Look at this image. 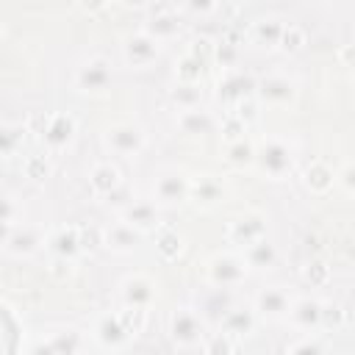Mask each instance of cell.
<instances>
[{"label": "cell", "instance_id": "cell-9", "mask_svg": "<svg viewBox=\"0 0 355 355\" xmlns=\"http://www.w3.org/2000/svg\"><path fill=\"white\" fill-rule=\"evenodd\" d=\"M269 230V219L261 211H241L227 222V241L236 247H250L261 239H266Z\"/></svg>", "mask_w": 355, "mask_h": 355}, {"label": "cell", "instance_id": "cell-49", "mask_svg": "<svg viewBox=\"0 0 355 355\" xmlns=\"http://www.w3.org/2000/svg\"><path fill=\"white\" fill-rule=\"evenodd\" d=\"M50 275L53 277H58V280H64V277H69L72 272H75V263L72 261H64V258H50Z\"/></svg>", "mask_w": 355, "mask_h": 355}, {"label": "cell", "instance_id": "cell-31", "mask_svg": "<svg viewBox=\"0 0 355 355\" xmlns=\"http://www.w3.org/2000/svg\"><path fill=\"white\" fill-rule=\"evenodd\" d=\"M186 250V239L180 230L175 227H161L158 236H155V252L164 258V261H178Z\"/></svg>", "mask_w": 355, "mask_h": 355}, {"label": "cell", "instance_id": "cell-11", "mask_svg": "<svg viewBox=\"0 0 355 355\" xmlns=\"http://www.w3.org/2000/svg\"><path fill=\"white\" fill-rule=\"evenodd\" d=\"M291 302H294V294L286 286H266V288H261L255 294L252 311L263 322H286Z\"/></svg>", "mask_w": 355, "mask_h": 355}, {"label": "cell", "instance_id": "cell-1", "mask_svg": "<svg viewBox=\"0 0 355 355\" xmlns=\"http://www.w3.org/2000/svg\"><path fill=\"white\" fill-rule=\"evenodd\" d=\"M252 166L269 180H286L297 166V150L291 141H286L280 136H263L255 144Z\"/></svg>", "mask_w": 355, "mask_h": 355}, {"label": "cell", "instance_id": "cell-39", "mask_svg": "<svg viewBox=\"0 0 355 355\" xmlns=\"http://www.w3.org/2000/svg\"><path fill=\"white\" fill-rule=\"evenodd\" d=\"M22 169H25V175H28L31 180H44V178H50V172H53V161H50V155L36 153V155H28V158L22 161Z\"/></svg>", "mask_w": 355, "mask_h": 355}, {"label": "cell", "instance_id": "cell-48", "mask_svg": "<svg viewBox=\"0 0 355 355\" xmlns=\"http://www.w3.org/2000/svg\"><path fill=\"white\" fill-rule=\"evenodd\" d=\"M19 214H22L19 202H17L11 194H0V222H11V225H17Z\"/></svg>", "mask_w": 355, "mask_h": 355}, {"label": "cell", "instance_id": "cell-22", "mask_svg": "<svg viewBox=\"0 0 355 355\" xmlns=\"http://www.w3.org/2000/svg\"><path fill=\"white\" fill-rule=\"evenodd\" d=\"M139 241H141V233L136 227H130L128 222H122V219H116V222L103 227V244L111 252H119V255L133 252L139 247Z\"/></svg>", "mask_w": 355, "mask_h": 355}, {"label": "cell", "instance_id": "cell-52", "mask_svg": "<svg viewBox=\"0 0 355 355\" xmlns=\"http://www.w3.org/2000/svg\"><path fill=\"white\" fill-rule=\"evenodd\" d=\"M0 31H3V28H0Z\"/></svg>", "mask_w": 355, "mask_h": 355}, {"label": "cell", "instance_id": "cell-43", "mask_svg": "<svg viewBox=\"0 0 355 355\" xmlns=\"http://www.w3.org/2000/svg\"><path fill=\"white\" fill-rule=\"evenodd\" d=\"M286 355H327V349H324V344H322L319 336L308 333V336H302L300 341H294Z\"/></svg>", "mask_w": 355, "mask_h": 355}, {"label": "cell", "instance_id": "cell-36", "mask_svg": "<svg viewBox=\"0 0 355 355\" xmlns=\"http://www.w3.org/2000/svg\"><path fill=\"white\" fill-rule=\"evenodd\" d=\"M116 319H119V324L125 327V333H128L130 338H136L139 333H144L150 313H147L144 308H128V305H119V311H116Z\"/></svg>", "mask_w": 355, "mask_h": 355}, {"label": "cell", "instance_id": "cell-44", "mask_svg": "<svg viewBox=\"0 0 355 355\" xmlns=\"http://www.w3.org/2000/svg\"><path fill=\"white\" fill-rule=\"evenodd\" d=\"M336 186L344 191V197H352L355 194V164L352 161H344L336 169Z\"/></svg>", "mask_w": 355, "mask_h": 355}, {"label": "cell", "instance_id": "cell-13", "mask_svg": "<svg viewBox=\"0 0 355 355\" xmlns=\"http://www.w3.org/2000/svg\"><path fill=\"white\" fill-rule=\"evenodd\" d=\"M75 133H78V122H75V116H72L69 111H55V114H50V116L44 119V125H42V141H44L47 153H61V150H67V147L72 144Z\"/></svg>", "mask_w": 355, "mask_h": 355}, {"label": "cell", "instance_id": "cell-46", "mask_svg": "<svg viewBox=\"0 0 355 355\" xmlns=\"http://www.w3.org/2000/svg\"><path fill=\"white\" fill-rule=\"evenodd\" d=\"M186 53H189V55H194V58H200V61H205V64H211V58H214V42H211V39H205V36L191 39V42H189V47H186Z\"/></svg>", "mask_w": 355, "mask_h": 355}, {"label": "cell", "instance_id": "cell-3", "mask_svg": "<svg viewBox=\"0 0 355 355\" xmlns=\"http://www.w3.org/2000/svg\"><path fill=\"white\" fill-rule=\"evenodd\" d=\"M114 80V67H111V58L105 55H86L75 72H72V89L78 94H105L108 86Z\"/></svg>", "mask_w": 355, "mask_h": 355}, {"label": "cell", "instance_id": "cell-15", "mask_svg": "<svg viewBox=\"0 0 355 355\" xmlns=\"http://www.w3.org/2000/svg\"><path fill=\"white\" fill-rule=\"evenodd\" d=\"M189 183L191 178L180 169H166L153 183V197L161 205H183L189 202Z\"/></svg>", "mask_w": 355, "mask_h": 355}, {"label": "cell", "instance_id": "cell-8", "mask_svg": "<svg viewBox=\"0 0 355 355\" xmlns=\"http://www.w3.org/2000/svg\"><path fill=\"white\" fill-rule=\"evenodd\" d=\"M255 75L252 72H244V69H227L222 72V78L216 80V100L233 111L239 103L244 100H252L255 97Z\"/></svg>", "mask_w": 355, "mask_h": 355}, {"label": "cell", "instance_id": "cell-19", "mask_svg": "<svg viewBox=\"0 0 355 355\" xmlns=\"http://www.w3.org/2000/svg\"><path fill=\"white\" fill-rule=\"evenodd\" d=\"M286 322L300 333H316L322 324V300L316 297H294Z\"/></svg>", "mask_w": 355, "mask_h": 355}, {"label": "cell", "instance_id": "cell-20", "mask_svg": "<svg viewBox=\"0 0 355 355\" xmlns=\"http://www.w3.org/2000/svg\"><path fill=\"white\" fill-rule=\"evenodd\" d=\"M283 28H286V19L277 17V14L258 17L247 28V42L255 44V47H261V50H277V42H280Z\"/></svg>", "mask_w": 355, "mask_h": 355}, {"label": "cell", "instance_id": "cell-42", "mask_svg": "<svg viewBox=\"0 0 355 355\" xmlns=\"http://www.w3.org/2000/svg\"><path fill=\"white\" fill-rule=\"evenodd\" d=\"M202 355H233V338L219 333H208L202 338Z\"/></svg>", "mask_w": 355, "mask_h": 355}, {"label": "cell", "instance_id": "cell-37", "mask_svg": "<svg viewBox=\"0 0 355 355\" xmlns=\"http://www.w3.org/2000/svg\"><path fill=\"white\" fill-rule=\"evenodd\" d=\"M300 275H302V280H305L311 288H324V286L330 283V266H327L322 258L305 261L302 269H300Z\"/></svg>", "mask_w": 355, "mask_h": 355}, {"label": "cell", "instance_id": "cell-27", "mask_svg": "<svg viewBox=\"0 0 355 355\" xmlns=\"http://www.w3.org/2000/svg\"><path fill=\"white\" fill-rule=\"evenodd\" d=\"M47 347H50V355H83V333L75 330V327H58L53 330L50 336H44Z\"/></svg>", "mask_w": 355, "mask_h": 355}, {"label": "cell", "instance_id": "cell-26", "mask_svg": "<svg viewBox=\"0 0 355 355\" xmlns=\"http://www.w3.org/2000/svg\"><path fill=\"white\" fill-rule=\"evenodd\" d=\"M216 116L205 108H191V111H178V128L183 136H191V139H202L208 133L216 130Z\"/></svg>", "mask_w": 355, "mask_h": 355}, {"label": "cell", "instance_id": "cell-35", "mask_svg": "<svg viewBox=\"0 0 355 355\" xmlns=\"http://www.w3.org/2000/svg\"><path fill=\"white\" fill-rule=\"evenodd\" d=\"M305 44H308L305 28L297 25V22H286V28H283V33H280V42H277V50L286 53V55H294V53H300Z\"/></svg>", "mask_w": 355, "mask_h": 355}, {"label": "cell", "instance_id": "cell-25", "mask_svg": "<svg viewBox=\"0 0 355 355\" xmlns=\"http://www.w3.org/2000/svg\"><path fill=\"white\" fill-rule=\"evenodd\" d=\"M89 186H92V191L97 194V197H111L119 186H122V172H119V166L116 164H111V161H97L92 169H89Z\"/></svg>", "mask_w": 355, "mask_h": 355}, {"label": "cell", "instance_id": "cell-10", "mask_svg": "<svg viewBox=\"0 0 355 355\" xmlns=\"http://www.w3.org/2000/svg\"><path fill=\"white\" fill-rule=\"evenodd\" d=\"M116 288H119V305H128V308L150 311L153 302L158 300V283L150 275H141V272H133V275L122 277V283Z\"/></svg>", "mask_w": 355, "mask_h": 355}, {"label": "cell", "instance_id": "cell-30", "mask_svg": "<svg viewBox=\"0 0 355 355\" xmlns=\"http://www.w3.org/2000/svg\"><path fill=\"white\" fill-rule=\"evenodd\" d=\"M222 155H225V161H227L230 166H236V169H250L252 161H255V141H252L250 136H244V139H239V141H227V144L222 147Z\"/></svg>", "mask_w": 355, "mask_h": 355}, {"label": "cell", "instance_id": "cell-17", "mask_svg": "<svg viewBox=\"0 0 355 355\" xmlns=\"http://www.w3.org/2000/svg\"><path fill=\"white\" fill-rule=\"evenodd\" d=\"M42 247H44V230H42L39 225H28V222L19 225V222H17L3 250H6L11 258H31V255H36Z\"/></svg>", "mask_w": 355, "mask_h": 355}, {"label": "cell", "instance_id": "cell-23", "mask_svg": "<svg viewBox=\"0 0 355 355\" xmlns=\"http://www.w3.org/2000/svg\"><path fill=\"white\" fill-rule=\"evenodd\" d=\"M255 324H258V316H255V311L247 308V305L227 308V311L222 313V319H219V330H222L225 336H230V338H244V336H250V333L255 330Z\"/></svg>", "mask_w": 355, "mask_h": 355}, {"label": "cell", "instance_id": "cell-50", "mask_svg": "<svg viewBox=\"0 0 355 355\" xmlns=\"http://www.w3.org/2000/svg\"><path fill=\"white\" fill-rule=\"evenodd\" d=\"M11 230H14V225H11V222H0V247H6V241H8Z\"/></svg>", "mask_w": 355, "mask_h": 355}, {"label": "cell", "instance_id": "cell-40", "mask_svg": "<svg viewBox=\"0 0 355 355\" xmlns=\"http://www.w3.org/2000/svg\"><path fill=\"white\" fill-rule=\"evenodd\" d=\"M247 130H250V128H247L236 114H230V111L219 119V133H222V141H225V144H227V141H239V139H244Z\"/></svg>", "mask_w": 355, "mask_h": 355}, {"label": "cell", "instance_id": "cell-51", "mask_svg": "<svg viewBox=\"0 0 355 355\" xmlns=\"http://www.w3.org/2000/svg\"><path fill=\"white\" fill-rule=\"evenodd\" d=\"M78 8H80V11H100V8H105V3H92V6H86V3H80Z\"/></svg>", "mask_w": 355, "mask_h": 355}, {"label": "cell", "instance_id": "cell-34", "mask_svg": "<svg viewBox=\"0 0 355 355\" xmlns=\"http://www.w3.org/2000/svg\"><path fill=\"white\" fill-rule=\"evenodd\" d=\"M205 72H208V64L200 61V58H194V55H189V53H183V55L175 61L178 83H200V80L205 78Z\"/></svg>", "mask_w": 355, "mask_h": 355}, {"label": "cell", "instance_id": "cell-16", "mask_svg": "<svg viewBox=\"0 0 355 355\" xmlns=\"http://www.w3.org/2000/svg\"><path fill=\"white\" fill-rule=\"evenodd\" d=\"M92 338H94L97 347H103V349H108V352H119V349H125V347L133 341V338L125 333V327L119 324L116 311H114V313L105 311V313H100V316L94 319V324H92Z\"/></svg>", "mask_w": 355, "mask_h": 355}, {"label": "cell", "instance_id": "cell-29", "mask_svg": "<svg viewBox=\"0 0 355 355\" xmlns=\"http://www.w3.org/2000/svg\"><path fill=\"white\" fill-rule=\"evenodd\" d=\"M28 128L17 122H0V158H14L25 147Z\"/></svg>", "mask_w": 355, "mask_h": 355}, {"label": "cell", "instance_id": "cell-7", "mask_svg": "<svg viewBox=\"0 0 355 355\" xmlns=\"http://www.w3.org/2000/svg\"><path fill=\"white\" fill-rule=\"evenodd\" d=\"M297 83L294 78L283 75V72H269L263 78L255 80V100L258 105H269V108H291L297 103Z\"/></svg>", "mask_w": 355, "mask_h": 355}, {"label": "cell", "instance_id": "cell-12", "mask_svg": "<svg viewBox=\"0 0 355 355\" xmlns=\"http://www.w3.org/2000/svg\"><path fill=\"white\" fill-rule=\"evenodd\" d=\"M161 55V44L155 39H150L144 31H133L122 39V58L128 67L133 69H147L158 61Z\"/></svg>", "mask_w": 355, "mask_h": 355}, {"label": "cell", "instance_id": "cell-38", "mask_svg": "<svg viewBox=\"0 0 355 355\" xmlns=\"http://www.w3.org/2000/svg\"><path fill=\"white\" fill-rule=\"evenodd\" d=\"M349 322V311L341 302H322V324L319 330H341Z\"/></svg>", "mask_w": 355, "mask_h": 355}, {"label": "cell", "instance_id": "cell-47", "mask_svg": "<svg viewBox=\"0 0 355 355\" xmlns=\"http://www.w3.org/2000/svg\"><path fill=\"white\" fill-rule=\"evenodd\" d=\"M258 108H261V105H258V100L252 97V100L239 103V105H236L230 114H236V116H239V119H241V122L250 128V125H255V122H258V116H261V111H258Z\"/></svg>", "mask_w": 355, "mask_h": 355}, {"label": "cell", "instance_id": "cell-24", "mask_svg": "<svg viewBox=\"0 0 355 355\" xmlns=\"http://www.w3.org/2000/svg\"><path fill=\"white\" fill-rule=\"evenodd\" d=\"M300 180H302L305 191L322 197V194H327L330 189H336V169H333L327 161L316 158V161H311V164L302 169V178H300Z\"/></svg>", "mask_w": 355, "mask_h": 355}, {"label": "cell", "instance_id": "cell-5", "mask_svg": "<svg viewBox=\"0 0 355 355\" xmlns=\"http://www.w3.org/2000/svg\"><path fill=\"white\" fill-rule=\"evenodd\" d=\"M247 272L241 252H214L205 261V283L214 288H236L247 280Z\"/></svg>", "mask_w": 355, "mask_h": 355}, {"label": "cell", "instance_id": "cell-6", "mask_svg": "<svg viewBox=\"0 0 355 355\" xmlns=\"http://www.w3.org/2000/svg\"><path fill=\"white\" fill-rule=\"evenodd\" d=\"M103 144L111 155L119 158H136L147 147V133L139 122H114L103 133Z\"/></svg>", "mask_w": 355, "mask_h": 355}, {"label": "cell", "instance_id": "cell-18", "mask_svg": "<svg viewBox=\"0 0 355 355\" xmlns=\"http://www.w3.org/2000/svg\"><path fill=\"white\" fill-rule=\"evenodd\" d=\"M44 247H47L50 258H64V261L78 263V258L83 255L80 239H78V225H61V227L50 230L44 236Z\"/></svg>", "mask_w": 355, "mask_h": 355}, {"label": "cell", "instance_id": "cell-2", "mask_svg": "<svg viewBox=\"0 0 355 355\" xmlns=\"http://www.w3.org/2000/svg\"><path fill=\"white\" fill-rule=\"evenodd\" d=\"M139 31H144L158 44L161 42H169V39H178L180 31H183V14L178 11L175 3H166V0L147 3L144 6V22H141Z\"/></svg>", "mask_w": 355, "mask_h": 355}, {"label": "cell", "instance_id": "cell-32", "mask_svg": "<svg viewBox=\"0 0 355 355\" xmlns=\"http://www.w3.org/2000/svg\"><path fill=\"white\" fill-rule=\"evenodd\" d=\"M169 100L175 103L178 111L202 108V86L200 83H175L169 89Z\"/></svg>", "mask_w": 355, "mask_h": 355}, {"label": "cell", "instance_id": "cell-33", "mask_svg": "<svg viewBox=\"0 0 355 355\" xmlns=\"http://www.w3.org/2000/svg\"><path fill=\"white\" fill-rule=\"evenodd\" d=\"M239 55H241V44L230 36H222L219 42H214V58L211 64H219L222 72L227 69H239Z\"/></svg>", "mask_w": 355, "mask_h": 355}, {"label": "cell", "instance_id": "cell-41", "mask_svg": "<svg viewBox=\"0 0 355 355\" xmlns=\"http://www.w3.org/2000/svg\"><path fill=\"white\" fill-rule=\"evenodd\" d=\"M78 239H80V250H83V255L89 252H97L100 247H105L103 244V227L100 225H78Z\"/></svg>", "mask_w": 355, "mask_h": 355}, {"label": "cell", "instance_id": "cell-21", "mask_svg": "<svg viewBox=\"0 0 355 355\" xmlns=\"http://www.w3.org/2000/svg\"><path fill=\"white\" fill-rule=\"evenodd\" d=\"M119 219L128 222L130 227H136L141 236L155 230L158 227V219H161V211L153 200H130L128 205L119 208Z\"/></svg>", "mask_w": 355, "mask_h": 355}, {"label": "cell", "instance_id": "cell-28", "mask_svg": "<svg viewBox=\"0 0 355 355\" xmlns=\"http://www.w3.org/2000/svg\"><path fill=\"white\" fill-rule=\"evenodd\" d=\"M241 258H244L247 269H272V266L277 263L280 252H277V247H275L269 239H261V241L244 247V250H241Z\"/></svg>", "mask_w": 355, "mask_h": 355}, {"label": "cell", "instance_id": "cell-4", "mask_svg": "<svg viewBox=\"0 0 355 355\" xmlns=\"http://www.w3.org/2000/svg\"><path fill=\"white\" fill-rule=\"evenodd\" d=\"M166 330H169V338L175 347L180 349H191L197 344H202V338L208 336V327H205V319L197 308H189V305H180L169 313V322H166Z\"/></svg>", "mask_w": 355, "mask_h": 355}, {"label": "cell", "instance_id": "cell-14", "mask_svg": "<svg viewBox=\"0 0 355 355\" xmlns=\"http://www.w3.org/2000/svg\"><path fill=\"white\" fill-rule=\"evenodd\" d=\"M225 197H227V186L219 175L202 172V175H194L189 183V202H194L200 211L216 208L219 202H225Z\"/></svg>", "mask_w": 355, "mask_h": 355}, {"label": "cell", "instance_id": "cell-45", "mask_svg": "<svg viewBox=\"0 0 355 355\" xmlns=\"http://www.w3.org/2000/svg\"><path fill=\"white\" fill-rule=\"evenodd\" d=\"M180 14H194V17H211V14H219V3H208V0H189L183 6H178Z\"/></svg>", "mask_w": 355, "mask_h": 355}]
</instances>
